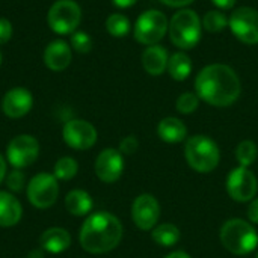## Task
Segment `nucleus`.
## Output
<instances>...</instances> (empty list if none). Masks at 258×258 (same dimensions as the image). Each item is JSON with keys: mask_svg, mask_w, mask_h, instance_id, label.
<instances>
[{"mask_svg": "<svg viewBox=\"0 0 258 258\" xmlns=\"http://www.w3.org/2000/svg\"><path fill=\"white\" fill-rule=\"evenodd\" d=\"M246 216H248V221L249 222L258 224V198H254L252 201H249Z\"/></svg>", "mask_w": 258, "mask_h": 258, "instance_id": "nucleus-33", "label": "nucleus"}, {"mask_svg": "<svg viewBox=\"0 0 258 258\" xmlns=\"http://www.w3.org/2000/svg\"><path fill=\"white\" fill-rule=\"evenodd\" d=\"M200 106V97L194 92H183L175 103V107L180 113L183 115H190L194 113Z\"/></svg>", "mask_w": 258, "mask_h": 258, "instance_id": "nucleus-28", "label": "nucleus"}, {"mask_svg": "<svg viewBox=\"0 0 258 258\" xmlns=\"http://www.w3.org/2000/svg\"><path fill=\"white\" fill-rule=\"evenodd\" d=\"M39 156V144L30 135L15 136L6 148L8 162L15 169H23L30 166Z\"/></svg>", "mask_w": 258, "mask_h": 258, "instance_id": "nucleus-11", "label": "nucleus"}, {"mask_svg": "<svg viewBox=\"0 0 258 258\" xmlns=\"http://www.w3.org/2000/svg\"><path fill=\"white\" fill-rule=\"evenodd\" d=\"M124 171L122 153L115 148L103 150L95 160V174L103 183H115Z\"/></svg>", "mask_w": 258, "mask_h": 258, "instance_id": "nucleus-14", "label": "nucleus"}, {"mask_svg": "<svg viewBox=\"0 0 258 258\" xmlns=\"http://www.w3.org/2000/svg\"><path fill=\"white\" fill-rule=\"evenodd\" d=\"M157 135L163 142L168 144H180L187 136V128L184 122L178 118L168 116L163 118L157 125Z\"/></svg>", "mask_w": 258, "mask_h": 258, "instance_id": "nucleus-20", "label": "nucleus"}, {"mask_svg": "<svg viewBox=\"0 0 258 258\" xmlns=\"http://www.w3.org/2000/svg\"><path fill=\"white\" fill-rule=\"evenodd\" d=\"M258 157V148L255 145V142L246 139V141H242L237 148H236V159L239 162L240 166L243 168H249Z\"/></svg>", "mask_w": 258, "mask_h": 258, "instance_id": "nucleus-24", "label": "nucleus"}, {"mask_svg": "<svg viewBox=\"0 0 258 258\" xmlns=\"http://www.w3.org/2000/svg\"><path fill=\"white\" fill-rule=\"evenodd\" d=\"M184 157L192 169L201 174L215 171L221 160V151L218 144L204 135H195L186 141Z\"/></svg>", "mask_w": 258, "mask_h": 258, "instance_id": "nucleus-4", "label": "nucleus"}, {"mask_svg": "<svg viewBox=\"0 0 258 258\" xmlns=\"http://www.w3.org/2000/svg\"><path fill=\"white\" fill-rule=\"evenodd\" d=\"M201 20L192 9H181L174 14L169 21V39L183 50L194 48L201 39Z\"/></svg>", "mask_w": 258, "mask_h": 258, "instance_id": "nucleus-5", "label": "nucleus"}, {"mask_svg": "<svg viewBox=\"0 0 258 258\" xmlns=\"http://www.w3.org/2000/svg\"><path fill=\"white\" fill-rule=\"evenodd\" d=\"M257 258H258V255H257Z\"/></svg>", "mask_w": 258, "mask_h": 258, "instance_id": "nucleus-41", "label": "nucleus"}, {"mask_svg": "<svg viewBox=\"0 0 258 258\" xmlns=\"http://www.w3.org/2000/svg\"><path fill=\"white\" fill-rule=\"evenodd\" d=\"M65 207L74 216H85V215L91 213L94 203L88 192L76 189V190L68 192V195L65 198Z\"/></svg>", "mask_w": 258, "mask_h": 258, "instance_id": "nucleus-21", "label": "nucleus"}, {"mask_svg": "<svg viewBox=\"0 0 258 258\" xmlns=\"http://www.w3.org/2000/svg\"><path fill=\"white\" fill-rule=\"evenodd\" d=\"M169 56L165 47L156 44L145 48L142 54V65L145 71L151 76H160L168 70Z\"/></svg>", "mask_w": 258, "mask_h": 258, "instance_id": "nucleus-17", "label": "nucleus"}, {"mask_svg": "<svg viewBox=\"0 0 258 258\" xmlns=\"http://www.w3.org/2000/svg\"><path fill=\"white\" fill-rule=\"evenodd\" d=\"M71 48L62 39L50 42L44 50V63L51 71H63L71 63Z\"/></svg>", "mask_w": 258, "mask_h": 258, "instance_id": "nucleus-16", "label": "nucleus"}, {"mask_svg": "<svg viewBox=\"0 0 258 258\" xmlns=\"http://www.w3.org/2000/svg\"><path fill=\"white\" fill-rule=\"evenodd\" d=\"M212 2L221 9H231L236 3V0H212Z\"/></svg>", "mask_w": 258, "mask_h": 258, "instance_id": "nucleus-35", "label": "nucleus"}, {"mask_svg": "<svg viewBox=\"0 0 258 258\" xmlns=\"http://www.w3.org/2000/svg\"><path fill=\"white\" fill-rule=\"evenodd\" d=\"M29 258H42V254H41V251H32Z\"/></svg>", "mask_w": 258, "mask_h": 258, "instance_id": "nucleus-39", "label": "nucleus"}, {"mask_svg": "<svg viewBox=\"0 0 258 258\" xmlns=\"http://www.w3.org/2000/svg\"><path fill=\"white\" fill-rule=\"evenodd\" d=\"M0 62H2V54H0Z\"/></svg>", "mask_w": 258, "mask_h": 258, "instance_id": "nucleus-40", "label": "nucleus"}, {"mask_svg": "<svg viewBox=\"0 0 258 258\" xmlns=\"http://www.w3.org/2000/svg\"><path fill=\"white\" fill-rule=\"evenodd\" d=\"M39 245L44 251H47L50 254H60L70 248L71 236L67 230L53 227L42 233V236L39 239Z\"/></svg>", "mask_w": 258, "mask_h": 258, "instance_id": "nucleus-18", "label": "nucleus"}, {"mask_svg": "<svg viewBox=\"0 0 258 258\" xmlns=\"http://www.w3.org/2000/svg\"><path fill=\"white\" fill-rule=\"evenodd\" d=\"M77 171H79V165H77V162L73 157H62V159H59L56 162L53 175L57 180L68 181V180H71V178L76 177Z\"/></svg>", "mask_w": 258, "mask_h": 258, "instance_id": "nucleus-26", "label": "nucleus"}, {"mask_svg": "<svg viewBox=\"0 0 258 258\" xmlns=\"http://www.w3.org/2000/svg\"><path fill=\"white\" fill-rule=\"evenodd\" d=\"M258 190L257 177L249 168L239 166L228 174L227 192L237 203H249L255 198Z\"/></svg>", "mask_w": 258, "mask_h": 258, "instance_id": "nucleus-10", "label": "nucleus"}, {"mask_svg": "<svg viewBox=\"0 0 258 258\" xmlns=\"http://www.w3.org/2000/svg\"><path fill=\"white\" fill-rule=\"evenodd\" d=\"M151 237L159 246L171 248L178 243L181 233H180L178 227H175L174 224H160L153 228Z\"/></svg>", "mask_w": 258, "mask_h": 258, "instance_id": "nucleus-23", "label": "nucleus"}, {"mask_svg": "<svg viewBox=\"0 0 258 258\" xmlns=\"http://www.w3.org/2000/svg\"><path fill=\"white\" fill-rule=\"evenodd\" d=\"M71 45L79 53H88L92 48V39L86 32H74L71 33Z\"/></svg>", "mask_w": 258, "mask_h": 258, "instance_id": "nucleus-29", "label": "nucleus"}, {"mask_svg": "<svg viewBox=\"0 0 258 258\" xmlns=\"http://www.w3.org/2000/svg\"><path fill=\"white\" fill-rule=\"evenodd\" d=\"M62 136L68 147L77 151H85L95 145L98 135L91 122L85 119H71L63 125Z\"/></svg>", "mask_w": 258, "mask_h": 258, "instance_id": "nucleus-12", "label": "nucleus"}, {"mask_svg": "<svg viewBox=\"0 0 258 258\" xmlns=\"http://www.w3.org/2000/svg\"><path fill=\"white\" fill-rule=\"evenodd\" d=\"M203 26L207 32L210 33H218L221 30H224L228 26V18L225 17L224 12L221 11H209L204 15L203 20Z\"/></svg>", "mask_w": 258, "mask_h": 258, "instance_id": "nucleus-27", "label": "nucleus"}, {"mask_svg": "<svg viewBox=\"0 0 258 258\" xmlns=\"http://www.w3.org/2000/svg\"><path fill=\"white\" fill-rule=\"evenodd\" d=\"M24 183H26V177L18 169L6 175V186L11 189V192H21L24 187Z\"/></svg>", "mask_w": 258, "mask_h": 258, "instance_id": "nucleus-30", "label": "nucleus"}, {"mask_svg": "<svg viewBox=\"0 0 258 258\" xmlns=\"http://www.w3.org/2000/svg\"><path fill=\"white\" fill-rule=\"evenodd\" d=\"M168 71H169V76L174 80H177V82L186 80L192 73V60H190V57L186 53H181V51L174 53L169 57Z\"/></svg>", "mask_w": 258, "mask_h": 258, "instance_id": "nucleus-22", "label": "nucleus"}, {"mask_svg": "<svg viewBox=\"0 0 258 258\" xmlns=\"http://www.w3.org/2000/svg\"><path fill=\"white\" fill-rule=\"evenodd\" d=\"M121 221L107 212L91 215L82 225L79 242L89 254H106L115 249L122 239Z\"/></svg>", "mask_w": 258, "mask_h": 258, "instance_id": "nucleus-2", "label": "nucleus"}, {"mask_svg": "<svg viewBox=\"0 0 258 258\" xmlns=\"http://www.w3.org/2000/svg\"><path fill=\"white\" fill-rule=\"evenodd\" d=\"M132 218L135 225L142 230V231H150L153 230L160 218V204L159 201L150 195V194H142L139 195L132 206Z\"/></svg>", "mask_w": 258, "mask_h": 258, "instance_id": "nucleus-13", "label": "nucleus"}, {"mask_svg": "<svg viewBox=\"0 0 258 258\" xmlns=\"http://www.w3.org/2000/svg\"><path fill=\"white\" fill-rule=\"evenodd\" d=\"M82 20V9L74 0H57L51 5L47 21L50 29L59 35L74 33Z\"/></svg>", "mask_w": 258, "mask_h": 258, "instance_id": "nucleus-7", "label": "nucleus"}, {"mask_svg": "<svg viewBox=\"0 0 258 258\" xmlns=\"http://www.w3.org/2000/svg\"><path fill=\"white\" fill-rule=\"evenodd\" d=\"M12 36V24L6 18H0V45L6 44Z\"/></svg>", "mask_w": 258, "mask_h": 258, "instance_id": "nucleus-32", "label": "nucleus"}, {"mask_svg": "<svg viewBox=\"0 0 258 258\" xmlns=\"http://www.w3.org/2000/svg\"><path fill=\"white\" fill-rule=\"evenodd\" d=\"M107 32L115 38H122L130 32V20L122 14H112L106 20Z\"/></svg>", "mask_w": 258, "mask_h": 258, "instance_id": "nucleus-25", "label": "nucleus"}, {"mask_svg": "<svg viewBox=\"0 0 258 258\" xmlns=\"http://www.w3.org/2000/svg\"><path fill=\"white\" fill-rule=\"evenodd\" d=\"M195 91L200 100L215 107H228L237 101L242 92L240 79L236 71L224 63L204 67L195 80Z\"/></svg>", "mask_w": 258, "mask_h": 258, "instance_id": "nucleus-1", "label": "nucleus"}, {"mask_svg": "<svg viewBox=\"0 0 258 258\" xmlns=\"http://www.w3.org/2000/svg\"><path fill=\"white\" fill-rule=\"evenodd\" d=\"M113 3H115V6H118V8H130V6H133L138 0H112Z\"/></svg>", "mask_w": 258, "mask_h": 258, "instance_id": "nucleus-36", "label": "nucleus"}, {"mask_svg": "<svg viewBox=\"0 0 258 258\" xmlns=\"http://www.w3.org/2000/svg\"><path fill=\"white\" fill-rule=\"evenodd\" d=\"M162 3H165L166 6H171V8H184L190 3H194L195 0H160Z\"/></svg>", "mask_w": 258, "mask_h": 258, "instance_id": "nucleus-34", "label": "nucleus"}, {"mask_svg": "<svg viewBox=\"0 0 258 258\" xmlns=\"http://www.w3.org/2000/svg\"><path fill=\"white\" fill-rule=\"evenodd\" d=\"M165 258H192L187 252H184V251H174V252H171V254H168Z\"/></svg>", "mask_w": 258, "mask_h": 258, "instance_id": "nucleus-37", "label": "nucleus"}, {"mask_svg": "<svg viewBox=\"0 0 258 258\" xmlns=\"http://www.w3.org/2000/svg\"><path fill=\"white\" fill-rule=\"evenodd\" d=\"M228 26L234 36L249 45L258 44V11L249 6L236 9L228 18Z\"/></svg>", "mask_w": 258, "mask_h": 258, "instance_id": "nucleus-9", "label": "nucleus"}, {"mask_svg": "<svg viewBox=\"0 0 258 258\" xmlns=\"http://www.w3.org/2000/svg\"><path fill=\"white\" fill-rule=\"evenodd\" d=\"M5 177H6V162H5L3 156L0 154V183L5 180Z\"/></svg>", "mask_w": 258, "mask_h": 258, "instance_id": "nucleus-38", "label": "nucleus"}, {"mask_svg": "<svg viewBox=\"0 0 258 258\" xmlns=\"http://www.w3.org/2000/svg\"><path fill=\"white\" fill-rule=\"evenodd\" d=\"M169 27L166 15L157 9L145 11L135 24V38L144 45H156L163 39Z\"/></svg>", "mask_w": 258, "mask_h": 258, "instance_id": "nucleus-6", "label": "nucleus"}, {"mask_svg": "<svg viewBox=\"0 0 258 258\" xmlns=\"http://www.w3.org/2000/svg\"><path fill=\"white\" fill-rule=\"evenodd\" d=\"M21 216L23 207L20 201L9 192L0 190V227H14L20 222Z\"/></svg>", "mask_w": 258, "mask_h": 258, "instance_id": "nucleus-19", "label": "nucleus"}, {"mask_svg": "<svg viewBox=\"0 0 258 258\" xmlns=\"http://www.w3.org/2000/svg\"><path fill=\"white\" fill-rule=\"evenodd\" d=\"M33 106V97L26 88H14L8 91L2 101L3 113L8 118L18 119L30 112Z\"/></svg>", "mask_w": 258, "mask_h": 258, "instance_id": "nucleus-15", "label": "nucleus"}, {"mask_svg": "<svg viewBox=\"0 0 258 258\" xmlns=\"http://www.w3.org/2000/svg\"><path fill=\"white\" fill-rule=\"evenodd\" d=\"M219 239L227 251L236 255H246L255 251L258 245V233L255 228L239 218L228 219L219 231Z\"/></svg>", "mask_w": 258, "mask_h": 258, "instance_id": "nucleus-3", "label": "nucleus"}, {"mask_svg": "<svg viewBox=\"0 0 258 258\" xmlns=\"http://www.w3.org/2000/svg\"><path fill=\"white\" fill-rule=\"evenodd\" d=\"M138 148H139V142H138V139L135 136H127L119 144V151L122 154H127V156L135 154L138 151Z\"/></svg>", "mask_w": 258, "mask_h": 258, "instance_id": "nucleus-31", "label": "nucleus"}, {"mask_svg": "<svg viewBox=\"0 0 258 258\" xmlns=\"http://www.w3.org/2000/svg\"><path fill=\"white\" fill-rule=\"evenodd\" d=\"M59 197L57 178L53 174L39 172L35 175L27 186V198L30 204L36 209H48L51 207Z\"/></svg>", "mask_w": 258, "mask_h": 258, "instance_id": "nucleus-8", "label": "nucleus"}]
</instances>
